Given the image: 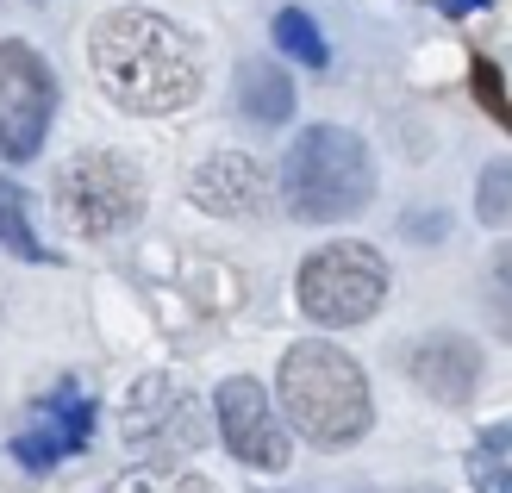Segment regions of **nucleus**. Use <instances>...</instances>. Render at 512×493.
I'll return each instance as SVG.
<instances>
[{
  "mask_svg": "<svg viewBox=\"0 0 512 493\" xmlns=\"http://www.w3.org/2000/svg\"><path fill=\"white\" fill-rule=\"evenodd\" d=\"M88 69L119 113L157 119L200 94V50L175 19L150 7H119L88 32Z\"/></svg>",
  "mask_w": 512,
  "mask_h": 493,
  "instance_id": "nucleus-1",
  "label": "nucleus"
},
{
  "mask_svg": "<svg viewBox=\"0 0 512 493\" xmlns=\"http://www.w3.org/2000/svg\"><path fill=\"white\" fill-rule=\"evenodd\" d=\"M269 400L281 412V425L306 437L313 450H350L375 425V394H369L363 362L338 344H325V337H306V344L281 356Z\"/></svg>",
  "mask_w": 512,
  "mask_h": 493,
  "instance_id": "nucleus-2",
  "label": "nucleus"
},
{
  "mask_svg": "<svg viewBox=\"0 0 512 493\" xmlns=\"http://www.w3.org/2000/svg\"><path fill=\"white\" fill-rule=\"evenodd\" d=\"M275 200L300 225H344L375 200V157L344 125H306L281 157Z\"/></svg>",
  "mask_w": 512,
  "mask_h": 493,
  "instance_id": "nucleus-3",
  "label": "nucleus"
},
{
  "mask_svg": "<svg viewBox=\"0 0 512 493\" xmlns=\"http://www.w3.org/2000/svg\"><path fill=\"white\" fill-rule=\"evenodd\" d=\"M57 219L88 244H107L125 238L138 219H144V175L132 157L119 150H75V157L57 169Z\"/></svg>",
  "mask_w": 512,
  "mask_h": 493,
  "instance_id": "nucleus-4",
  "label": "nucleus"
},
{
  "mask_svg": "<svg viewBox=\"0 0 512 493\" xmlns=\"http://www.w3.org/2000/svg\"><path fill=\"white\" fill-rule=\"evenodd\" d=\"M294 300L300 313L325 325V331H344V325H363L381 313V300H388V263H381V250L369 244H325L300 263L294 275Z\"/></svg>",
  "mask_w": 512,
  "mask_h": 493,
  "instance_id": "nucleus-5",
  "label": "nucleus"
},
{
  "mask_svg": "<svg viewBox=\"0 0 512 493\" xmlns=\"http://www.w3.org/2000/svg\"><path fill=\"white\" fill-rule=\"evenodd\" d=\"M119 431L144 462H175L207 444V406L188 381L175 375H144L132 394H125V412H119Z\"/></svg>",
  "mask_w": 512,
  "mask_h": 493,
  "instance_id": "nucleus-6",
  "label": "nucleus"
},
{
  "mask_svg": "<svg viewBox=\"0 0 512 493\" xmlns=\"http://www.w3.org/2000/svg\"><path fill=\"white\" fill-rule=\"evenodd\" d=\"M57 119V75L25 38L0 44V157L32 163Z\"/></svg>",
  "mask_w": 512,
  "mask_h": 493,
  "instance_id": "nucleus-7",
  "label": "nucleus"
},
{
  "mask_svg": "<svg viewBox=\"0 0 512 493\" xmlns=\"http://www.w3.org/2000/svg\"><path fill=\"white\" fill-rule=\"evenodd\" d=\"M94 419H100V406L88 394V381H57L44 400H32V412H25V425L13 431V462L25 475H50V469H63V462H75L88 450V437H94Z\"/></svg>",
  "mask_w": 512,
  "mask_h": 493,
  "instance_id": "nucleus-8",
  "label": "nucleus"
},
{
  "mask_svg": "<svg viewBox=\"0 0 512 493\" xmlns=\"http://www.w3.org/2000/svg\"><path fill=\"white\" fill-rule=\"evenodd\" d=\"M213 425H219V444L232 450L244 469H256V475L288 469L294 437H288V425H281V412H275L263 381H250V375L219 381L213 387Z\"/></svg>",
  "mask_w": 512,
  "mask_h": 493,
  "instance_id": "nucleus-9",
  "label": "nucleus"
},
{
  "mask_svg": "<svg viewBox=\"0 0 512 493\" xmlns=\"http://www.w3.org/2000/svg\"><path fill=\"white\" fill-rule=\"evenodd\" d=\"M188 200L219 213V219H263L275 206V181L256 157H244V150H213V157L188 175Z\"/></svg>",
  "mask_w": 512,
  "mask_h": 493,
  "instance_id": "nucleus-10",
  "label": "nucleus"
},
{
  "mask_svg": "<svg viewBox=\"0 0 512 493\" xmlns=\"http://www.w3.org/2000/svg\"><path fill=\"white\" fill-rule=\"evenodd\" d=\"M400 369L413 375L431 400L463 406L481 387V350H475V337H463V331H425L419 344L400 356Z\"/></svg>",
  "mask_w": 512,
  "mask_h": 493,
  "instance_id": "nucleus-11",
  "label": "nucleus"
},
{
  "mask_svg": "<svg viewBox=\"0 0 512 493\" xmlns=\"http://www.w3.org/2000/svg\"><path fill=\"white\" fill-rule=\"evenodd\" d=\"M238 113L250 125H288L294 119V82L281 63H238Z\"/></svg>",
  "mask_w": 512,
  "mask_h": 493,
  "instance_id": "nucleus-12",
  "label": "nucleus"
},
{
  "mask_svg": "<svg viewBox=\"0 0 512 493\" xmlns=\"http://www.w3.org/2000/svg\"><path fill=\"white\" fill-rule=\"evenodd\" d=\"M0 250L25 256V263H50V250L32 231V200H25L19 181H0Z\"/></svg>",
  "mask_w": 512,
  "mask_h": 493,
  "instance_id": "nucleus-13",
  "label": "nucleus"
},
{
  "mask_svg": "<svg viewBox=\"0 0 512 493\" xmlns=\"http://www.w3.org/2000/svg\"><path fill=\"white\" fill-rule=\"evenodd\" d=\"M469 481H475V493H512V431L506 425H488L475 437Z\"/></svg>",
  "mask_w": 512,
  "mask_h": 493,
  "instance_id": "nucleus-14",
  "label": "nucleus"
},
{
  "mask_svg": "<svg viewBox=\"0 0 512 493\" xmlns=\"http://www.w3.org/2000/svg\"><path fill=\"white\" fill-rule=\"evenodd\" d=\"M107 493H219V487L194 469H175V462H138V469L113 475Z\"/></svg>",
  "mask_w": 512,
  "mask_h": 493,
  "instance_id": "nucleus-15",
  "label": "nucleus"
},
{
  "mask_svg": "<svg viewBox=\"0 0 512 493\" xmlns=\"http://www.w3.org/2000/svg\"><path fill=\"white\" fill-rule=\"evenodd\" d=\"M275 44L288 50L294 63H306V69H325V63H331L325 32L313 25V13H300V7H281V13H275Z\"/></svg>",
  "mask_w": 512,
  "mask_h": 493,
  "instance_id": "nucleus-16",
  "label": "nucleus"
},
{
  "mask_svg": "<svg viewBox=\"0 0 512 493\" xmlns=\"http://www.w3.org/2000/svg\"><path fill=\"white\" fill-rule=\"evenodd\" d=\"M506 200H512V169L488 163V169H481V200H475L481 225H506Z\"/></svg>",
  "mask_w": 512,
  "mask_h": 493,
  "instance_id": "nucleus-17",
  "label": "nucleus"
},
{
  "mask_svg": "<svg viewBox=\"0 0 512 493\" xmlns=\"http://www.w3.org/2000/svg\"><path fill=\"white\" fill-rule=\"evenodd\" d=\"M475 88H481V100H488V113H506V100H500V75H494V63H475Z\"/></svg>",
  "mask_w": 512,
  "mask_h": 493,
  "instance_id": "nucleus-18",
  "label": "nucleus"
},
{
  "mask_svg": "<svg viewBox=\"0 0 512 493\" xmlns=\"http://www.w3.org/2000/svg\"><path fill=\"white\" fill-rule=\"evenodd\" d=\"M450 13H475V7H488V0H444Z\"/></svg>",
  "mask_w": 512,
  "mask_h": 493,
  "instance_id": "nucleus-19",
  "label": "nucleus"
}]
</instances>
